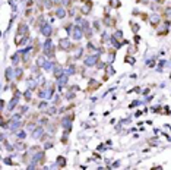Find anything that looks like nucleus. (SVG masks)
Returning a JSON list of instances; mask_svg holds the SVG:
<instances>
[{"instance_id":"9d476101","label":"nucleus","mask_w":171,"mask_h":170,"mask_svg":"<svg viewBox=\"0 0 171 170\" xmlns=\"http://www.w3.org/2000/svg\"><path fill=\"white\" fill-rule=\"evenodd\" d=\"M56 69H54V76L56 78H59V76H61L63 75V67L61 66H54Z\"/></svg>"},{"instance_id":"423d86ee","label":"nucleus","mask_w":171,"mask_h":170,"mask_svg":"<svg viewBox=\"0 0 171 170\" xmlns=\"http://www.w3.org/2000/svg\"><path fill=\"white\" fill-rule=\"evenodd\" d=\"M149 22H151V25H152L154 28H157V27L159 25V22H161V16H158V15H152L151 18H149Z\"/></svg>"},{"instance_id":"dca6fc26","label":"nucleus","mask_w":171,"mask_h":170,"mask_svg":"<svg viewBox=\"0 0 171 170\" xmlns=\"http://www.w3.org/2000/svg\"><path fill=\"white\" fill-rule=\"evenodd\" d=\"M138 3H142V5H148L149 3V0H136Z\"/></svg>"},{"instance_id":"9b49d317","label":"nucleus","mask_w":171,"mask_h":170,"mask_svg":"<svg viewBox=\"0 0 171 170\" xmlns=\"http://www.w3.org/2000/svg\"><path fill=\"white\" fill-rule=\"evenodd\" d=\"M57 164H59V167H65L66 166V158L65 157H57Z\"/></svg>"},{"instance_id":"a211bd4d","label":"nucleus","mask_w":171,"mask_h":170,"mask_svg":"<svg viewBox=\"0 0 171 170\" xmlns=\"http://www.w3.org/2000/svg\"><path fill=\"white\" fill-rule=\"evenodd\" d=\"M152 2H157V3H159V5H161V3H164V0H152Z\"/></svg>"},{"instance_id":"0eeeda50","label":"nucleus","mask_w":171,"mask_h":170,"mask_svg":"<svg viewBox=\"0 0 171 170\" xmlns=\"http://www.w3.org/2000/svg\"><path fill=\"white\" fill-rule=\"evenodd\" d=\"M66 13H67V12H66V9L63 8V6H59V8L56 9V16H57L59 19H63V18L66 16Z\"/></svg>"},{"instance_id":"f8f14e48","label":"nucleus","mask_w":171,"mask_h":170,"mask_svg":"<svg viewBox=\"0 0 171 170\" xmlns=\"http://www.w3.org/2000/svg\"><path fill=\"white\" fill-rule=\"evenodd\" d=\"M110 6L114 9H119L121 6V3H120V0H110Z\"/></svg>"},{"instance_id":"39448f33","label":"nucleus","mask_w":171,"mask_h":170,"mask_svg":"<svg viewBox=\"0 0 171 170\" xmlns=\"http://www.w3.org/2000/svg\"><path fill=\"white\" fill-rule=\"evenodd\" d=\"M99 85H101L99 82H97L95 79H91V81H89V85H88V88H87V91H88V92H92V91L98 89Z\"/></svg>"},{"instance_id":"6e6552de","label":"nucleus","mask_w":171,"mask_h":170,"mask_svg":"<svg viewBox=\"0 0 171 170\" xmlns=\"http://www.w3.org/2000/svg\"><path fill=\"white\" fill-rule=\"evenodd\" d=\"M82 32H83V30H82L80 27H76V28L73 30V34H72V35H73V38H75V40H80V38L83 37V34H82Z\"/></svg>"},{"instance_id":"2eb2a0df","label":"nucleus","mask_w":171,"mask_h":170,"mask_svg":"<svg viewBox=\"0 0 171 170\" xmlns=\"http://www.w3.org/2000/svg\"><path fill=\"white\" fill-rule=\"evenodd\" d=\"M38 107H40V110H44V109H47V103L46 101H41V104Z\"/></svg>"},{"instance_id":"f3484780","label":"nucleus","mask_w":171,"mask_h":170,"mask_svg":"<svg viewBox=\"0 0 171 170\" xmlns=\"http://www.w3.org/2000/svg\"><path fill=\"white\" fill-rule=\"evenodd\" d=\"M18 136H19V139H24V138H25V132H19Z\"/></svg>"},{"instance_id":"4468645a","label":"nucleus","mask_w":171,"mask_h":170,"mask_svg":"<svg viewBox=\"0 0 171 170\" xmlns=\"http://www.w3.org/2000/svg\"><path fill=\"white\" fill-rule=\"evenodd\" d=\"M130 25H132V30H133V32L136 34V32L139 31V25H138V23H135V22H130Z\"/></svg>"},{"instance_id":"ddd939ff","label":"nucleus","mask_w":171,"mask_h":170,"mask_svg":"<svg viewBox=\"0 0 171 170\" xmlns=\"http://www.w3.org/2000/svg\"><path fill=\"white\" fill-rule=\"evenodd\" d=\"M121 38H123V34H121V31H116V34H114L113 40H121Z\"/></svg>"},{"instance_id":"7ed1b4c3","label":"nucleus","mask_w":171,"mask_h":170,"mask_svg":"<svg viewBox=\"0 0 171 170\" xmlns=\"http://www.w3.org/2000/svg\"><path fill=\"white\" fill-rule=\"evenodd\" d=\"M91 8H92V2L87 0V2H85V6L80 8V13H82V15H88V13L91 12Z\"/></svg>"},{"instance_id":"f257e3e1","label":"nucleus","mask_w":171,"mask_h":170,"mask_svg":"<svg viewBox=\"0 0 171 170\" xmlns=\"http://www.w3.org/2000/svg\"><path fill=\"white\" fill-rule=\"evenodd\" d=\"M59 48L63 52H72L73 50V44L69 41V38H61L59 41Z\"/></svg>"},{"instance_id":"1a4fd4ad","label":"nucleus","mask_w":171,"mask_h":170,"mask_svg":"<svg viewBox=\"0 0 171 170\" xmlns=\"http://www.w3.org/2000/svg\"><path fill=\"white\" fill-rule=\"evenodd\" d=\"M66 82H67V78H66V75H61V76H59L57 78V85L61 88L63 85H66Z\"/></svg>"},{"instance_id":"20e7f679","label":"nucleus","mask_w":171,"mask_h":170,"mask_svg":"<svg viewBox=\"0 0 171 170\" xmlns=\"http://www.w3.org/2000/svg\"><path fill=\"white\" fill-rule=\"evenodd\" d=\"M41 34L42 35H46L47 38L51 35V27H50V23H42V28H41Z\"/></svg>"},{"instance_id":"f03ea898","label":"nucleus","mask_w":171,"mask_h":170,"mask_svg":"<svg viewBox=\"0 0 171 170\" xmlns=\"http://www.w3.org/2000/svg\"><path fill=\"white\" fill-rule=\"evenodd\" d=\"M99 60V56L98 54H88V57L85 59V65L87 66H95Z\"/></svg>"}]
</instances>
